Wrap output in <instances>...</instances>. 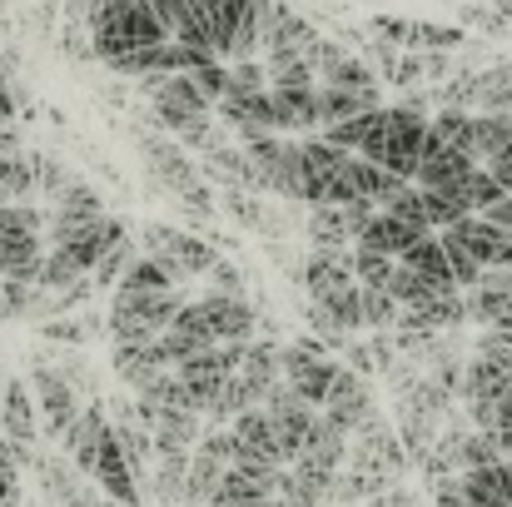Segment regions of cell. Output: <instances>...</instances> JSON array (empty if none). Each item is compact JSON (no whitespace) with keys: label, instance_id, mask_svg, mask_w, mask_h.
I'll return each mask as SVG.
<instances>
[{"label":"cell","instance_id":"obj_19","mask_svg":"<svg viewBox=\"0 0 512 507\" xmlns=\"http://www.w3.org/2000/svg\"><path fill=\"white\" fill-rule=\"evenodd\" d=\"M184 284V274L165 264L160 254H140V259H130V269L120 274V284H115V294H170Z\"/></svg>","mask_w":512,"mask_h":507},{"label":"cell","instance_id":"obj_3","mask_svg":"<svg viewBox=\"0 0 512 507\" xmlns=\"http://www.w3.org/2000/svg\"><path fill=\"white\" fill-rule=\"evenodd\" d=\"M358 169H363L358 155H348V150L319 140V135L299 140V199L309 209L314 204H353V199H363Z\"/></svg>","mask_w":512,"mask_h":507},{"label":"cell","instance_id":"obj_15","mask_svg":"<svg viewBox=\"0 0 512 507\" xmlns=\"http://www.w3.org/2000/svg\"><path fill=\"white\" fill-rule=\"evenodd\" d=\"M473 169L478 160L473 155H463V150H453L433 125H428V140H423V160H418V179L413 184H423V189H463L468 179H473Z\"/></svg>","mask_w":512,"mask_h":507},{"label":"cell","instance_id":"obj_32","mask_svg":"<svg viewBox=\"0 0 512 507\" xmlns=\"http://www.w3.org/2000/svg\"><path fill=\"white\" fill-rule=\"evenodd\" d=\"M488 174H493V179H498V184H503V189H508L512 194V140L508 145H503V150H498V155H493V160H488Z\"/></svg>","mask_w":512,"mask_h":507},{"label":"cell","instance_id":"obj_31","mask_svg":"<svg viewBox=\"0 0 512 507\" xmlns=\"http://www.w3.org/2000/svg\"><path fill=\"white\" fill-rule=\"evenodd\" d=\"M488 433L498 438L503 458H512V388L503 393V403H498V418H493V428H488Z\"/></svg>","mask_w":512,"mask_h":507},{"label":"cell","instance_id":"obj_21","mask_svg":"<svg viewBox=\"0 0 512 507\" xmlns=\"http://www.w3.org/2000/svg\"><path fill=\"white\" fill-rule=\"evenodd\" d=\"M378 90H339V85H319V125L334 130V125H348L368 110H378Z\"/></svg>","mask_w":512,"mask_h":507},{"label":"cell","instance_id":"obj_20","mask_svg":"<svg viewBox=\"0 0 512 507\" xmlns=\"http://www.w3.org/2000/svg\"><path fill=\"white\" fill-rule=\"evenodd\" d=\"M269 100H274V130L279 135L319 125V85L314 90H279V85H269Z\"/></svg>","mask_w":512,"mask_h":507},{"label":"cell","instance_id":"obj_12","mask_svg":"<svg viewBox=\"0 0 512 507\" xmlns=\"http://www.w3.org/2000/svg\"><path fill=\"white\" fill-rule=\"evenodd\" d=\"M0 428H5V443L15 448V458L30 463V448H35V433H40V403H35L30 378L0 383Z\"/></svg>","mask_w":512,"mask_h":507},{"label":"cell","instance_id":"obj_10","mask_svg":"<svg viewBox=\"0 0 512 507\" xmlns=\"http://www.w3.org/2000/svg\"><path fill=\"white\" fill-rule=\"evenodd\" d=\"M244 348H249V343H214V348H199L194 358H184V363L174 368V378L194 393V403H199V408H209V403H214V393L239 373Z\"/></svg>","mask_w":512,"mask_h":507},{"label":"cell","instance_id":"obj_25","mask_svg":"<svg viewBox=\"0 0 512 507\" xmlns=\"http://www.w3.org/2000/svg\"><path fill=\"white\" fill-rule=\"evenodd\" d=\"M224 473H229V463H224V458H214V453L194 448V458H189V478H184V503H209Z\"/></svg>","mask_w":512,"mask_h":507},{"label":"cell","instance_id":"obj_27","mask_svg":"<svg viewBox=\"0 0 512 507\" xmlns=\"http://www.w3.org/2000/svg\"><path fill=\"white\" fill-rule=\"evenodd\" d=\"M393 274H398V259H388V254H368V249H353V279L363 284V289H393Z\"/></svg>","mask_w":512,"mask_h":507},{"label":"cell","instance_id":"obj_26","mask_svg":"<svg viewBox=\"0 0 512 507\" xmlns=\"http://www.w3.org/2000/svg\"><path fill=\"white\" fill-rule=\"evenodd\" d=\"M418 189H423V184H418ZM423 209H428V224H433V229H453L458 219L473 214V204H468L463 189H423Z\"/></svg>","mask_w":512,"mask_h":507},{"label":"cell","instance_id":"obj_6","mask_svg":"<svg viewBox=\"0 0 512 507\" xmlns=\"http://www.w3.org/2000/svg\"><path fill=\"white\" fill-rule=\"evenodd\" d=\"M40 229L45 219L25 204H0V279L35 284L40 274Z\"/></svg>","mask_w":512,"mask_h":507},{"label":"cell","instance_id":"obj_1","mask_svg":"<svg viewBox=\"0 0 512 507\" xmlns=\"http://www.w3.org/2000/svg\"><path fill=\"white\" fill-rule=\"evenodd\" d=\"M115 244H125V224L110 219V214H95L90 224H80L70 239H60V244L40 259L35 284H40L45 294H65V289H75L80 279H90Z\"/></svg>","mask_w":512,"mask_h":507},{"label":"cell","instance_id":"obj_18","mask_svg":"<svg viewBox=\"0 0 512 507\" xmlns=\"http://www.w3.org/2000/svg\"><path fill=\"white\" fill-rule=\"evenodd\" d=\"M428 229H413V224H403L398 214H388V209H378L368 224H363V234H358V244L353 249H368V254H388V259H403L418 239H423Z\"/></svg>","mask_w":512,"mask_h":507},{"label":"cell","instance_id":"obj_36","mask_svg":"<svg viewBox=\"0 0 512 507\" xmlns=\"http://www.w3.org/2000/svg\"><path fill=\"white\" fill-rule=\"evenodd\" d=\"M0 90H5V60H0Z\"/></svg>","mask_w":512,"mask_h":507},{"label":"cell","instance_id":"obj_23","mask_svg":"<svg viewBox=\"0 0 512 507\" xmlns=\"http://www.w3.org/2000/svg\"><path fill=\"white\" fill-rule=\"evenodd\" d=\"M309 234H314V249H348V244H358L353 219H348L343 204H314L309 209Z\"/></svg>","mask_w":512,"mask_h":507},{"label":"cell","instance_id":"obj_35","mask_svg":"<svg viewBox=\"0 0 512 507\" xmlns=\"http://www.w3.org/2000/svg\"><path fill=\"white\" fill-rule=\"evenodd\" d=\"M493 329H512V299H508V309H503V319H498Z\"/></svg>","mask_w":512,"mask_h":507},{"label":"cell","instance_id":"obj_22","mask_svg":"<svg viewBox=\"0 0 512 507\" xmlns=\"http://www.w3.org/2000/svg\"><path fill=\"white\" fill-rule=\"evenodd\" d=\"M274 493H279L274 483H264V478H249V473L229 468V473L219 478V488H214L209 507H264Z\"/></svg>","mask_w":512,"mask_h":507},{"label":"cell","instance_id":"obj_24","mask_svg":"<svg viewBox=\"0 0 512 507\" xmlns=\"http://www.w3.org/2000/svg\"><path fill=\"white\" fill-rule=\"evenodd\" d=\"M398 264H408V269H418L423 279H433V284H443V289H458L453 284V269H448V254H443V239L438 234H423Z\"/></svg>","mask_w":512,"mask_h":507},{"label":"cell","instance_id":"obj_13","mask_svg":"<svg viewBox=\"0 0 512 507\" xmlns=\"http://www.w3.org/2000/svg\"><path fill=\"white\" fill-rule=\"evenodd\" d=\"M373 30L383 35V45H398V50H413V55H428V50H458L468 35L458 25H433V20H398V15H378Z\"/></svg>","mask_w":512,"mask_h":507},{"label":"cell","instance_id":"obj_29","mask_svg":"<svg viewBox=\"0 0 512 507\" xmlns=\"http://www.w3.org/2000/svg\"><path fill=\"white\" fill-rule=\"evenodd\" d=\"M383 209H388V214H398L403 224H413V229H428V234H433V224H428V209H423V189H418V184H403V189H398V194H393Z\"/></svg>","mask_w":512,"mask_h":507},{"label":"cell","instance_id":"obj_5","mask_svg":"<svg viewBox=\"0 0 512 507\" xmlns=\"http://www.w3.org/2000/svg\"><path fill=\"white\" fill-rule=\"evenodd\" d=\"M189 304V294H115L110 299V334L115 343H150L179 319V309Z\"/></svg>","mask_w":512,"mask_h":507},{"label":"cell","instance_id":"obj_33","mask_svg":"<svg viewBox=\"0 0 512 507\" xmlns=\"http://www.w3.org/2000/svg\"><path fill=\"white\" fill-rule=\"evenodd\" d=\"M45 338H65V343H80L85 329L80 324H45Z\"/></svg>","mask_w":512,"mask_h":507},{"label":"cell","instance_id":"obj_28","mask_svg":"<svg viewBox=\"0 0 512 507\" xmlns=\"http://www.w3.org/2000/svg\"><path fill=\"white\" fill-rule=\"evenodd\" d=\"M508 140H512V110L478 115V165H488V160H493Z\"/></svg>","mask_w":512,"mask_h":507},{"label":"cell","instance_id":"obj_4","mask_svg":"<svg viewBox=\"0 0 512 507\" xmlns=\"http://www.w3.org/2000/svg\"><path fill=\"white\" fill-rule=\"evenodd\" d=\"M254 309H249V299L244 294H219V289H209L204 299H189L184 309H179V319H174L170 329L179 338H189L194 348H214V343H249L254 338Z\"/></svg>","mask_w":512,"mask_h":507},{"label":"cell","instance_id":"obj_34","mask_svg":"<svg viewBox=\"0 0 512 507\" xmlns=\"http://www.w3.org/2000/svg\"><path fill=\"white\" fill-rule=\"evenodd\" d=\"M15 105H20V100H15V90L5 85V90H0V120H15V115H20Z\"/></svg>","mask_w":512,"mask_h":507},{"label":"cell","instance_id":"obj_2","mask_svg":"<svg viewBox=\"0 0 512 507\" xmlns=\"http://www.w3.org/2000/svg\"><path fill=\"white\" fill-rule=\"evenodd\" d=\"M170 30L160 25L155 5L150 0H95V15H90V50L115 65L120 55H135V50H150V45H165Z\"/></svg>","mask_w":512,"mask_h":507},{"label":"cell","instance_id":"obj_30","mask_svg":"<svg viewBox=\"0 0 512 507\" xmlns=\"http://www.w3.org/2000/svg\"><path fill=\"white\" fill-rule=\"evenodd\" d=\"M463 194H468V204H473V214H483V209H493L498 199H508V189H503V184H498V179H493V174H488V169H483V165L473 169V179L463 184Z\"/></svg>","mask_w":512,"mask_h":507},{"label":"cell","instance_id":"obj_9","mask_svg":"<svg viewBox=\"0 0 512 507\" xmlns=\"http://www.w3.org/2000/svg\"><path fill=\"white\" fill-rule=\"evenodd\" d=\"M244 155L254 165L259 189H274L284 199H299V140H289L279 130L274 135H254V140H244Z\"/></svg>","mask_w":512,"mask_h":507},{"label":"cell","instance_id":"obj_16","mask_svg":"<svg viewBox=\"0 0 512 507\" xmlns=\"http://www.w3.org/2000/svg\"><path fill=\"white\" fill-rule=\"evenodd\" d=\"M234 443H239V458L234 463H264V468H284V448H279V433L269 423L264 408H249L229 423Z\"/></svg>","mask_w":512,"mask_h":507},{"label":"cell","instance_id":"obj_8","mask_svg":"<svg viewBox=\"0 0 512 507\" xmlns=\"http://www.w3.org/2000/svg\"><path fill=\"white\" fill-rule=\"evenodd\" d=\"M264 413H269V423H274V433H279L284 463H299V458H304V448L314 443V433H319L324 413H319L314 403H304V398H299L289 383H279V388L269 393Z\"/></svg>","mask_w":512,"mask_h":507},{"label":"cell","instance_id":"obj_17","mask_svg":"<svg viewBox=\"0 0 512 507\" xmlns=\"http://www.w3.org/2000/svg\"><path fill=\"white\" fill-rule=\"evenodd\" d=\"M319 413H324L334 428H343V433L363 428V423L373 418V398H368V383H363V373L343 368L339 383H334V393H329V403H324Z\"/></svg>","mask_w":512,"mask_h":507},{"label":"cell","instance_id":"obj_11","mask_svg":"<svg viewBox=\"0 0 512 507\" xmlns=\"http://www.w3.org/2000/svg\"><path fill=\"white\" fill-rule=\"evenodd\" d=\"M30 388H35V403H40V423H45V438H65L75 423H80V398H75V383L60 373V368H45L35 363L30 368Z\"/></svg>","mask_w":512,"mask_h":507},{"label":"cell","instance_id":"obj_14","mask_svg":"<svg viewBox=\"0 0 512 507\" xmlns=\"http://www.w3.org/2000/svg\"><path fill=\"white\" fill-rule=\"evenodd\" d=\"M145 244H150V254H160L165 264H174L184 279H199V274H209L219 264V254L204 239H194L184 229H170V224H150L145 229Z\"/></svg>","mask_w":512,"mask_h":507},{"label":"cell","instance_id":"obj_7","mask_svg":"<svg viewBox=\"0 0 512 507\" xmlns=\"http://www.w3.org/2000/svg\"><path fill=\"white\" fill-rule=\"evenodd\" d=\"M279 358H284V383H289L304 403L324 408L329 393H334V383H339L343 363L329 358V348H324L319 338H294L289 348H279Z\"/></svg>","mask_w":512,"mask_h":507}]
</instances>
